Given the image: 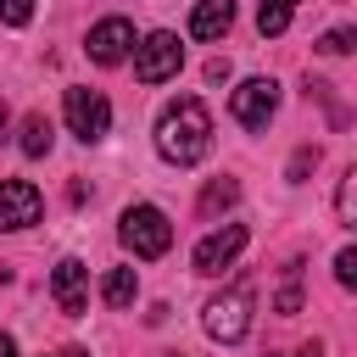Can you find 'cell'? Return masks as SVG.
<instances>
[{
    "instance_id": "30bf717a",
    "label": "cell",
    "mask_w": 357,
    "mask_h": 357,
    "mask_svg": "<svg viewBox=\"0 0 357 357\" xmlns=\"http://www.w3.org/2000/svg\"><path fill=\"white\" fill-rule=\"evenodd\" d=\"M128 45H134V22H128V17H106V22L89 28V56H95L100 67H117V61L128 56Z\"/></svg>"
},
{
    "instance_id": "3957f363",
    "label": "cell",
    "mask_w": 357,
    "mask_h": 357,
    "mask_svg": "<svg viewBox=\"0 0 357 357\" xmlns=\"http://www.w3.org/2000/svg\"><path fill=\"white\" fill-rule=\"evenodd\" d=\"M201 324H206V335H212V340H223V346L245 340V329H251V290H245V284H234V290L212 296Z\"/></svg>"
},
{
    "instance_id": "7402d4cb",
    "label": "cell",
    "mask_w": 357,
    "mask_h": 357,
    "mask_svg": "<svg viewBox=\"0 0 357 357\" xmlns=\"http://www.w3.org/2000/svg\"><path fill=\"white\" fill-rule=\"evenodd\" d=\"M0 357H17V340L11 335H0Z\"/></svg>"
},
{
    "instance_id": "e0dca14e",
    "label": "cell",
    "mask_w": 357,
    "mask_h": 357,
    "mask_svg": "<svg viewBox=\"0 0 357 357\" xmlns=\"http://www.w3.org/2000/svg\"><path fill=\"white\" fill-rule=\"evenodd\" d=\"M318 50H324V56H346V50H351V28H329V33L318 39Z\"/></svg>"
},
{
    "instance_id": "5b68a950",
    "label": "cell",
    "mask_w": 357,
    "mask_h": 357,
    "mask_svg": "<svg viewBox=\"0 0 357 357\" xmlns=\"http://www.w3.org/2000/svg\"><path fill=\"white\" fill-rule=\"evenodd\" d=\"M67 128H73L84 145L106 139V134H112V100H106L100 89H67Z\"/></svg>"
},
{
    "instance_id": "8992f818",
    "label": "cell",
    "mask_w": 357,
    "mask_h": 357,
    "mask_svg": "<svg viewBox=\"0 0 357 357\" xmlns=\"http://www.w3.org/2000/svg\"><path fill=\"white\" fill-rule=\"evenodd\" d=\"M279 112V84L273 78H245L234 89V123L240 128H268Z\"/></svg>"
},
{
    "instance_id": "ac0fdd59",
    "label": "cell",
    "mask_w": 357,
    "mask_h": 357,
    "mask_svg": "<svg viewBox=\"0 0 357 357\" xmlns=\"http://www.w3.org/2000/svg\"><path fill=\"white\" fill-rule=\"evenodd\" d=\"M335 279H340V284H346V290H351V284H357V251H351V245H346V251H340V257H335Z\"/></svg>"
},
{
    "instance_id": "ffe728a7",
    "label": "cell",
    "mask_w": 357,
    "mask_h": 357,
    "mask_svg": "<svg viewBox=\"0 0 357 357\" xmlns=\"http://www.w3.org/2000/svg\"><path fill=\"white\" fill-rule=\"evenodd\" d=\"M273 307H279L284 318H290V312H301V290H296V268H290V284L279 290V301H273Z\"/></svg>"
},
{
    "instance_id": "8fae6325",
    "label": "cell",
    "mask_w": 357,
    "mask_h": 357,
    "mask_svg": "<svg viewBox=\"0 0 357 357\" xmlns=\"http://www.w3.org/2000/svg\"><path fill=\"white\" fill-rule=\"evenodd\" d=\"M229 22H234V0H201V6L190 11V33H195V39H223Z\"/></svg>"
},
{
    "instance_id": "ba28073f",
    "label": "cell",
    "mask_w": 357,
    "mask_h": 357,
    "mask_svg": "<svg viewBox=\"0 0 357 357\" xmlns=\"http://www.w3.org/2000/svg\"><path fill=\"white\" fill-rule=\"evenodd\" d=\"M39 212H45V195H39L28 178H0V229H6V234L39 223Z\"/></svg>"
},
{
    "instance_id": "44dd1931",
    "label": "cell",
    "mask_w": 357,
    "mask_h": 357,
    "mask_svg": "<svg viewBox=\"0 0 357 357\" xmlns=\"http://www.w3.org/2000/svg\"><path fill=\"white\" fill-rule=\"evenodd\" d=\"M307 167H318V151H296V162H290V178L301 184V178H307Z\"/></svg>"
},
{
    "instance_id": "52a82bcc",
    "label": "cell",
    "mask_w": 357,
    "mask_h": 357,
    "mask_svg": "<svg viewBox=\"0 0 357 357\" xmlns=\"http://www.w3.org/2000/svg\"><path fill=\"white\" fill-rule=\"evenodd\" d=\"M245 240H251V234H245V223H223V229H212V234L195 245V257H190V262H195V273H206V279H212V273H223V268L245 251Z\"/></svg>"
},
{
    "instance_id": "cb8c5ba5",
    "label": "cell",
    "mask_w": 357,
    "mask_h": 357,
    "mask_svg": "<svg viewBox=\"0 0 357 357\" xmlns=\"http://www.w3.org/2000/svg\"><path fill=\"white\" fill-rule=\"evenodd\" d=\"M301 357H324V346H301Z\"/></svg>"
},
{
    "instance_id": "603a6c76",
    "label": "cell",
    "mask_w": 357,
    "mask_h": 357,
    "mask_svg": "<svg viewBox=\"0 0 357 357\" xmlns=\"http://www.w3.org/2000/svg\"><path fill=\"white\" fill-rule=\"evenodd\" d=\"M6 128H11V112H6V100H0V139H6Z\"/></svg>"
},
{
    "instance_id": "4fadbf2b",
    "label": "cell",
    "mask_w": 357,
    "mask_h": 357,
    "mask_svg": "<svg viewBox=\"0 0 357 357\" xmlns=\"http://www.w3.org/2000/svg\"><path fill=\"white\" fill-rule=\"evenodd\" d=\"M50 139H56V134H50V117H45V112H28V117H22V151H28V156H45Z\"/></svg>"
},
{
    "instance_id": "277c9868",
    "label": "cell",
    "mask_w": 357,
    "mask_h": 357,
    "mask_svg": "<svg viewBox=\"0 0 357 357\" xmlns=\"http://www.w3.org/2000/svg\"><path fill=\"white\" fill-rule=\"evenodd\" d=\"M178 67H184V45H178V33L156 28L145 45H134V78H139V84H167Z\"/></svg>"
},
{
    "instance_id": "9c48e42d",
    "label": "cell",
    "mask_w": 357,
    "mask_h": 357,
    "mask_svg": "<svg viewBox=\"0 0 357 357\" xmlns=\"http://www.w3.org/2000/svg\"><path fill=\"white\" fill-rule=\"evenodd\" d=\"M50 296H56V307H61L67 318H78V312L89 307V268H84L78 257H61L56 273H50Z\"/></svg>"
},
{
    "instance_id": "5bb4252c",
    "label": "cell",
    "mask_w": 357,
    "mask_h": 357,
    "mask_svg": "<svg viewBox=\"0 0 357 357\" xmlns=\"http://www.w3.org/2000/svg\"><path fill=\"white\" fill-rule=\"evenodd\" d=\"M134 290H139V279H134V268H112V273H106V284H100V296H106V307H128V301H134Z\"/></svg>"
},
{
    "instance_id": "7c38bea8",
    "label": "cell",
    "mask_w": 357,
    "mask_h": 357,
    "mask_svg": "<svg viewBox=\"0 0 357 357\" xmlns=\"http://www.w3.org/2000/svg\"><path fill=\"white\" fill-rule=\"evenodd\" d=\"M296 6H301V0H262V6H257V28H262V39H279V33L290 28Z\"/></svg>"
},
{
    "instance_id": "2e32d148",
    "label": "cell",
    "mask_w": 357,
    "mask_h": 357,
    "mask_svg": "<svg viewBox=\"0 0 357 357\" xmlns=\"http://www.w3.org/2000/svg\"><path fill=\"white\" fill-rule=\"evenodd\" d=\"M28 17H33V0H0V22L6 28H28Z\"/></svg>"
},
{
    "instance_id": "6da1fadb",
    "label": "cell",
    "mask_w": 357,
    "mask_h": 357,
    "mask_svg": "<svg viewBox=\"0 0 357 357\" xmlns=\"http://www.w3.org/2000/svg\"><path fill=\"white\" fill-rule=\"evenodd\" d=\"M156 151H162L173 167H195V162L212 151V112H206L195 95L167 100L162 117H156Z\"/></svg>"
},
{
    "instance_id": "9a60e30c",
    "label": "cell",
    "mask_w": 357,
    "mask_h": 357,
    "mask_svg": "<svg viewBox=\"0 0 357 357\" xmlns=\"http://www.w3.org/2000/svg\"><path fill=\"white\" fill-rule=\"evenodd\" d=\"M234 195H240V184H234V178H218V184H206V195H201V212L212 218V212L234 206Z\"/></svg>"
},
{
    "instance_id": "d6986e66",
    "label": "cell",
    "mask_w": 357,
    "mask_h": 357,
    "mask_svg": "<svg viewBox=\"0 0 357 357\" xmlns=\"http://www.w3.org/2000/svg\"><path fill=\"white\" fill-rule=\"evenodd\" d=\"M351 184H357V167L340 178V195H335V212H340V223H351Z\"/></svg>"
},
{
    "instance_id": "d4e9b609",
    "label": "cell",
    "mask_w": 357,
    "mask_h": 357,
    "mask_svg": "<svg viewBox=\"0 0 357 357\" xmlns=\"http://www.w3.org/2000/svg\"><path fill=\"white\" fill-rule=\"evenodd\" d=\"M56 357H89V351H78V346H67V351H56Z\"/></svg>"
},
{
    "instance_id": "7a4b0ae2",
    "label": "cell",
    "mask_w": 357,
    "mask_h": 357,
    "mask_svg": "<svg viewBox=\"0 0 357 357\" xmlns=\"http://www.w3.org/2000/svg\"><path fill=\"white\" fill-rule=\"evenodd\" d=\"M123 245L134 251V257H162L167 245H173V223H167V212L162 206H128L123 212Z\"/></svg>"
}]
</instances>
